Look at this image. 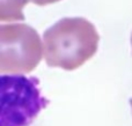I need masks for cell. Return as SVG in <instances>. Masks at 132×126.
Returning <instances> with one entry per match:
<instances>
[{"instance_id":"cell-1","label":"cell","mask_w":132,"mask_h":126,"mask_svg":"<svg viewBox=\"0 0 132 126\" xmlns=\"http://www.w3.org/2000/svg\"><path fill=\"white\" fill-rule=\"evenodd\" d=\"M98 41L100 36L88 20L64 17L44 31V58L48 66L73 71L95 55Z\"/></svg>"},{"instance_id":"cell-2","label":"cell","mask_w":132,"mask_h":126,"mask_svg":"<svg viewBox=\"0 0 132 126\" xmlns=\"http://www.w3.org/2000/svg\"><path fill=\"white\" fill-rule=\"evenodd\" d=\"M38 79L1 75V126H28L49 104L38 88Z\"/></svg>"},{"instance_id":"cell-3","label":"cell","mask_w":132,"mask_h":126,"mask_svg":"<svg viewBox=\"0 0 132 126\" xmlns=\"http://www.w3.org/2000/svg\"><path fill=\"white\" fill-rule=\"evenodd\" d=\"M43 46L38 34L24 23L0 27V72L29 73L39 64Z\"/></svg>"},{"instance_id":"cell-4","label":"cell","mask_w":132,"mask_h":126,"mask_svg":"<svg viewBox=\"0 0 132 126\" xmlns=\"http://www.w3.org/2000/svg\"><path fill=\"white\" fill-rule=\"evenodd\" d=\"M29 0H1V21L23 20L22 7Z\"/></svg>"},{"instance_id":"cell-5","label":"cell","mask_w":132,"mask_h":126,"mask_svg":"<svg viewBox=\"0 0 132 126\" xmlns=\"http://www.w3.org/2000/svg\"><path fill=\"white\" fill-rule=\"evenodd\" d=\"M29 1L34 2L35 5H38V6H45V5L53 4V2L60 1V0H29Z\"/></svg>"},{"instance_id":"cell-6","label":"cell","mask_w":132,"mask_h":126,"mask_svg":"<svg viewBox=\"0 0 132 126\" xmlns=\"http://www.w3.org/2000/svg\"><path fill=\"white\" fill-rule=\"evenodd\" d=\"M130 103H131V106H132V100H131V101H130Z\"/></svg>"},{"instance_id":"cell-7","label":"cell","mask_w":132,"mask_h":126,"mask_svg":"<svg viewBox=\"0 0 132 126\" xmlns=\"http://www.w3.org/2000/svg\"><path fill=\"white\" fill-rule=\"evenodd\" d=\"M131 44H132V37H131Z\"/></svg>"}]
</instances>
